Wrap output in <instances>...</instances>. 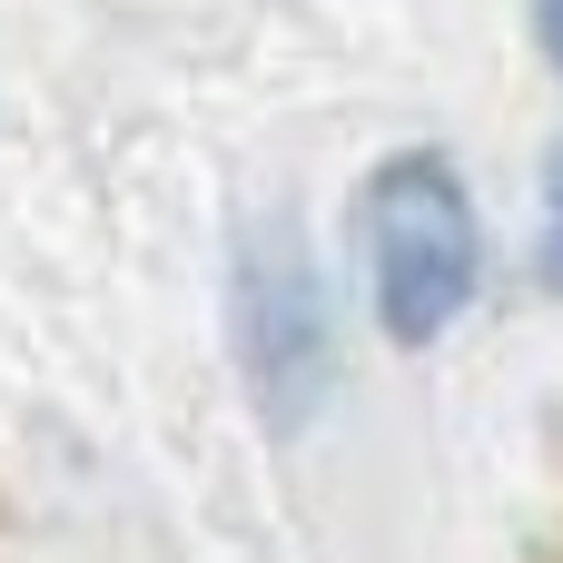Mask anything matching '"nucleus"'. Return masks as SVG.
Instances as JSON below:
<instances>
[{
	"mask_svg": "<svg viewBox=\"0 0 563 563\" xmlns=\"http://www.w3.org/2000/svg\"><path fill=\"white\" fill-rule=\"evenodd\" d=\"M366 267L396 346H435L485 287V228L445 148H396L366 178Z\"/></svg>",
	"mask_w": 563,
	"mask_h": 563,
	"instance_id": "f03ea898",
	"label": "nucleus"
},
{
	"mask_svg": "<svg viewBox=\"0 0 563 563\" xmlns=\"http://www.w3.org/2000/svg\"><path fill=\"white\" fill-rule=\"evenodd\" d=\"M228 346L247 376V406L267 435H307L336 396L346 336H336V287L327 257L307 238L297 208H257L238 228V267H228Z\"/></svg>",
	"mask_w": 563,
	"mask_h": 563,
	"instance_id": "f257e3e1",
	"label": "nucleus"
},
{
	"mask_svg": "<svg viewBox=\"0 0 563 563\" xmlns=\"http://www.w3.org/2000/svg\"><path fill=\"white\" fill-rule=\"evenodd\" d=\"M534 40H544V59H554V79H563V0H534Z\"/></svg>",
	"mask_w": 563,
	"mask_h": 563,
	"instance_id": "20e7f679",
	"label": "nucleus"
},
{
	"mask_svg": "<svg viewBox=\"0 0 563 563\" xmlns=\"http://www.w3.org/2000/svg\"><path fill=\"white\" fill-rule=\"evenodd\" d=\"M534 267H544V287L563 297V139L544 148V228H534Z\"/></svg>",
	"mask_w": 563,
	"mask_h": 563,
	"instance_id": "7ed1b4c3",
	"label": "nucleus"
}]
</instances>
